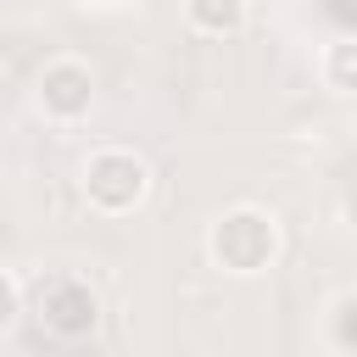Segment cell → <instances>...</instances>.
Returning <instances> with one entry per match:
<instances>
[{"mask_svg":"<svg viewBox=\"0 0 357 357\" xmlns=\"http://www.w3.org/2000/svg\"><path fill=\"white\" fill-rule=\"evenodd\" d=\"M206 251H212V262H218L223 273L251 279V273H262V268L279 257V223H273V212H262V206H234V212H223V218L212 223Z\"/></svg>","mask_w":357,"mask_h":357,"instance_id":"6da1fadb","label":"cell"},{"mask_svg":"<svg viewBox=\"0 0 357 357\" xmlns=\"http://www.w3.org/2000/svg\"><path fill=\"white\" fill-rule=\"evenodd\" d=\"M28 301H33V318H39L56 340H84V335H95V324H100V296H95V284H89L84 273H73V268L39 273L33 290H28Z\"/></svg>","mask_w":357,"mask_h":357,"instance_id":"7a4b0ae2","label":"cell"},{"mask_svg":"<svg viewBox=\"0 0 357 357\" xmlns=\"http://www.w3.org/2000/svg\"><path fill=\"white\" fill-rule=\"evenodd\" d=\"M145 195H151V167H145V156H134V151H123V145H106V151H95V156L84 162V201H89L95 212L123 218V212H134Z\"/></svg>","mask_w":357,"mask_h":357,"instance_id":"3957f363","label":"cell"},{"mask_svg":"<svg viewBox=\"0 0 357 357\" xmlns=\"http://www.w3.org/2000/svg\"><path fill=\"white\" fill-rule=\"evenodd\" d=\"M33 100H39V112H45L50 123H78V117H89V106H95V73H89L84 61H73V56H56V61H45V73L33 78Z\"/></svg>","mask_w":357,"mask_h":357,"instance_id":"277c9868","label":"cell"},{"mask_svg":"<svg viewBox=\"0 0 357 357\" xmlns=\"http://www.w3.org/2000/svg\"><path fill=\"white\" fill-rule=\"evenodd\" d=\"M184 17L206 39H234L251 17V0H184Z\"/></svg>","mask_w":357,"mask_h":357,"instance_id":"5b68a950","label":"cell"},{"mask_svg":"<svg viewBox=\"0 0 357 357\" xmlns=\"http://www.w3.org/2000/svg\"><path fill=\"white\" fill-rule=\"evenodd\" d=\"M318 73H324V84H329V89L357 95V39H329V45H324Z\"/></svg>","mask_w":357,"mask_h":357,"instance_id":"8992f818","label":"cell"},{"mask_svg":"<svg viewBox=\"0 0 357 357\" xmlns=\"http://www.w3.org/2000/svg\"><path fill=\"white\" fill-rule=\"evenodd\" d=\"M329 340L340 351H357V296L335 301V318H329Z\"/></svg>","mask_w":357,"mask_h":357,"instance_id":"52a82bcc","label":"cell"},{"mask_svg":"<svg viewBox=\"0 0 357 357\" xmlns=\"http://www.w3.org/2000/svg\"><path fill=\"white\" fill-rule=\"evenodd\" d=\"M17 312H22V290H17V279L0 268V335L17 324Z\"/></svg>","mask_w":357,"mask_h":357,"instance_id":"ba28073f","label":"cell"}]
</instances>
